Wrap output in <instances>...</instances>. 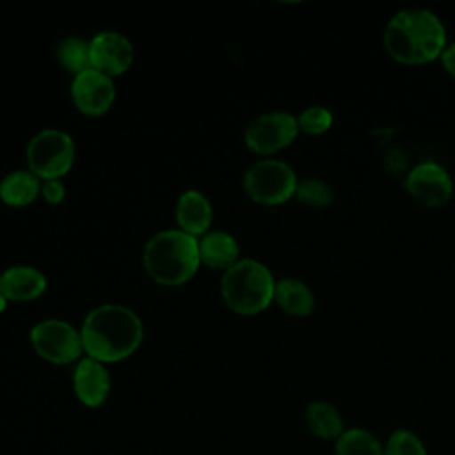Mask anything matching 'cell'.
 Segmentation results:
<instances>
[{
	"mask_svg": "<svg viewBox=\"0 0 455 455\" xmlns=\"http://www.w3.org/2000/svg\"><path fill=\"white\" fill-rule=\"evenodd\" d=\"M297 135V117L284 110H272L254 117L247 124L243 142L258 155H272L288 148Z\"/></svg>",
	"mask_w": 455,
	"mask_h": 455,
	"instance_id": "cell-8",
	"label": "cell"
},
{
	"mask_svg": "<svg viewBox=\"0 0 455 455\" xmlns=\"http://www.w3.org/2000/svg\"><path fill=\"white\" fill-rule=\"evenodd\" d=\"M238 243L224 231H212L199 240V258L212 268H229L238 261Z\"/></svg>",
	"mask_w": 455,
	"mask_h": 455,
	"instance_id": "cell-17",
	"label": "cell"
},
{
	"mask_svg": "<svg viewBox=\"0 0 455 455\" xmlns=\"http://www.w3.org/2000/svg\"><path fill=\"white\" fill-rule=\"evenodd\" d=\"M46 290V277L34 267H9L0 274V293L7 300L28 302L43 295Z\"/></svg>",
	"mask_w": 455,
	"mask_h": 455,
	"instance_id": "cell-13",
	"label": "cell"
},
{
	"mask_svg": "<svg viewBox=\"0 0 455 455\" xmlns=\"http://www.w3.org/2000/svg\"><path fill=\"white\" fill-rule=\"evenodd\" d=\"M334 455H384V446L364 428H347L336 439Z\"/></svg>",
	"mask_w": 455,
	"mask_h": 455,
	"instance_id": "cell-19",
	"label": "cell"
},
{
	"mask_svg": "<svg viewBox=\"0 0 455 455\" xmlns=\"http://www.w3.org/2000/svg\"><path fill=\"white\" fill-rule=\"evenodd\" d=\"M275 279L259 261L245 258L224 270L220 293L226 304L238 315H258L274 300Z\"/></svg>",
	"mask_w": 455,
	"mask_h": 455,
	"instance_id": "cell-4",
	"label": "cell"
},
{
	"mask_svg": "<svg viewBox=\"0 0 455 455\" xmlns=\"http://www.w3.org/2000/svg\"><path fill=\"white\" fill-rule=\"evenodd\" d=\"M332 123H334L332 112L322 105H311L297 116L299 132L307 135H322L331 130Z\"/></svg>",
	"mask_w": 455,
	"mask_h": 455,
	"instance_id": "cell-22",
	"label": "cell"
},
{
	"mask_svg": "<svg viewBox=\"0 0 455 455\" xmlns=\"http://www.w3.org/2000/svg\"><path fill=\"white\" fill-rule=\"evenodd\" d=\"M142 334L140 318L119 304L94 307L80 331L84 350L100 363H117L130 357L139 348Z\"/></svg>",
	"mask_w": 455,
	"mask_h": 455,
	"instance_id": "cell-2",
	"label": "cell"
},
{
	"mask_svg": "<svg viewBox=\"0 0 455 455\" xmlns=\"http://www.w3.org/2000/svg\"><path fill=\"white\" fill-rule=\"evenodd\" d=\"M73 391L85 407H101L110 395V375L103 363L92 357L80 359L73 371Z\"/></svg>",
	"mask_w": 455,
	"mask_h": 455,
	"instance_id": "cell-12",
	"label": "cell"
},
{
	"mask_svg": "<svg viewBox=\"0 0 455 455\" xmlns=\"http://www.w3.org/2000/svg\"><path fill=\"white\" fill-rule=\"evenodd\" d=\"M75 160L73 139L60 130L46 128L36 133L27 148V162L30 172L43 180H59Z\"/></svg>",
	"mask_w": 455,
	"mask_h": 455,
	"instance_id": "cell-6",
	"label": "cell"
},
{
	"mask_svg": "<svg viewBox=\"0 0 455 455\" xmlns=\"http://www.w3.org/2000/svg\"><path fill=\"white\" fill-rule=\"evenodd\" d=\"M293 197L309 208H325L332 203L334 192L332 187L322 178H302L297 181Z\"/></svg>",
	"mask_w": 455,
	"mask_h": 455,
	"instance_id": "cell-21",
	"label": "cell"
},
{
	"mask_svg": "<svg viewBox=\"0 0 455 455\" xmlns=\"http://www.w3.org/2000/svg\"><path fill=\"white\" fill-rule=\"evenodd\" d=\"M304 421L307 430L322 441H336L347 430L339 409L325 400H315L307 403L304 411Z\"/></svg>",
	"mask_w": 455,
	"mask_h": 455,
	"instance_id": "cell-15",
	"label": "cell"
},
{
	"mask_svg": "<svg viewBox=\"0 0 455 455\" xmlns=\"http://www.w3.org/2000/svg\"><path fill=\"white\" fill-rule=\"evenodd\" d=\"M274 300L284 313L299 318L309 316L316 304L311 288L295 277H284L275 281Z\"/></svg>",
	"mask_w": 455,
	"mask_h": 455,
	"instance_id": "cell-16",
	"label": "cell"
},
{
	"mask_svg": "<svg viewBox=\"0 0 455 455\" xmlns=\"http://www.w3.org/2000/svg\"><path fill=\"white\" fill-rule=\"evenodd\" d=\"M39 194V180L30 171H12L0 181V199L11 206L30 204Z\"/></svg>",
	"mask_w": 455,
	"mask_h": 455,
	"instance_id": "cell-18",
	"label": "cell"
},
{
	"mask_svg": "<svg viewBox=\"0 0 455 455\" xmlns=\"http://www.w3.org/2000/svg\"><path fill=\"white\" fill-rule=\"evenodd\" d=\"M297 181L295 171L286 162L265 158L245 171L242 185L254 203L275 206L293 197Z\"/></svg>",
	"mask_w": 455,
	"mask_h": 455,
	"instance_id": "cell-5",
	"label": "cell"
},
{
	"mask_svg": "<svg viewBox=\"0 0 455 455\" xmlns=\"http://www.w3.org/2000/svg\"><path fill=\"white\" fill-rule=\"evenodd\" d=\"M439 60H441L443 69H444L450 76L455 78V41H451V43H448V44L444 46V50H443Z\"/></svg>",
	"mask_w": 455,
	"mask_h": 455,
	"instance_id": "cell-25",
	"label": "cell"
},
{
	"mask_svg": "<svg viewBox=\"0 0 455 455\" xmlns=\"http://www.w3.org/2000/svg\"><path fill=\"white\" fill-rule=\"evenodd\" d=\"M30 343L39 357L53 364H69L84 350L82 336L64 320H43L30 331Z\"/></svg>",
	"mask_w": 455,
	"mask_h": 455,
	"instance_id": "cell-7",
	"label": "cell"
},
{
	"mask_svg": "<svg viewBox=\"0 0 455 455\" xmlns=\"http://www.w3.org/2000/svg\"><path fill=\"white\" fill-rule=\"evenodd\" d=\"M382 43L393 60L421 66L441 57L448 36L435 12L423 7H407L387 20Z\"/></svg>",
	"mask_w": 455,
	"mask_h": 455,
	"instance_id": "cell-1",
	"label": "cell"
},
{
	"mask_svg": "<svg viewBox=\"0 0 455 455\" xmlns=\"http://www.w3.org/2000/svg\"><path fill=\"white\" fill-rule=\"evenodd\" d=\"M384 455H428L423 441L411 430H395L386 444Z\"/></svg>",
	"mask_w": 455,
	"mask_h": 455,
	"instance_id": "cell-23",
	"label": "cell"
},
{
	"mask_svg": "<svg viewBox=\"0 0 455 455\" xmlns=\"http://www.w3.org/2000/svg\"><path fill=\"white\" fill-rule=\"evenodd\" d=\"M146 272L164 286H180L197 270L199 242L181 229H167L153 235L144 247Z\"/></svg>",
	"mask_w": 455,
	"mask_h": 455,
	"instance_id": "cell-3",
	"label": "cell"
},
{
	"mask_svg": "<svg viewBox=\"0 0 455 455\" xmlns=\"http://www.w3.org/2000/svg\"><path fill=\"white\" fill-rule=\"evenodd\" d=\"M176 220L181 231L196 236L204 233L212 222V204L199 190H187L176 204Z\"/></svg>",
	"mask_w": 455,
	"mask_h": 455,
	"instance_id": "cell-14",
	"label": "cell"
},
{
	"mask_svg": "<svg viewBox=\"0 0 455 455\" xmlns=\"http://www.w3.org/2000/svg\"><path fill=\"white\" fill-rule=\"evenodd\" d=\"M71 98L82 114L98 117L112 107L116 87L108 75L91 68L73 78Z\"/></svg>",
	"mask_w": 455,
	"mask_h": 455,
	"instance_id": "cell-10",
	"label": "cell"
},
{
	"mask_svg": "<svg viewBox=\"0 0 455 455\" xmlns=\"http://www.w3.org/2000/svg\"><path fill=\"white\" fill-rule=\"evenodd\" d=\"M41 192H43L44 201L50 203V204H59V203H62L64 197H66V188H64V185H62L59 180H48V181H44Z\"/></svg>",
	"mask_w": 455,
	"mask_h": 455,
	"instance_id": "cell-24",
	"label": "cell"
},
{
	"mask_svg": "<svg viewBox=\"0 0 455 455\" xmlns=\"http://www.w3.org/2000/svg\"><path fill=\"white\" fill-rule=\"evenodd\" d=\"M5 306H7V299L0 293V313L5 309Z\"/></svg>",
	"mask_w": 455,
	"mask_h": 455,
	"instance_id": "cell-26",
	"label": "cell"
},
{
	"mask_svg": "<svg viewBox=\"0 0 455 455\" xmlns=\"http://www.w3.org/2000/svg\"><path fill=\"white\" fill-rule=\"evenodd\" d=\"M57 60L75 76L91 69L89 43L82 37H66L57 44Z\"/></svg>",
	"mask_w": 455,
	"mask_h": 455,
	"instance_id": "cell-20",
	"label": "cell"
},
{
	"mask_svg": "<svg viewBox=\"0 0 455 455\" xmlns=\"http://www.w3.org/2000/svg\"><path fill=\"white\" fill-rule=\"evenodd\" d=\"M91 68L108 76L123 75L133 62V46L119 32H100L89 43Z\"/></svg>",
	"mask_w": 455,
	"mask_h": 455,
	"instance_id": "cell-11",
	"label": "cell"
},
{
	"mask_svg": "<svg viewBox=\"0 0 455 455\" xmlns=\"http://www.w3.org/2000/svg\"><path fill=\"white\" fill-rule=\"evenodd\" d=\"M407 194L421 206H444L455 190L450 172L434 160H423L412 165L403 180Z\"/></svg>",
	"mask_w": 455,
	"mask_h": 455,
	"instance_id": "cell-9",
	"label": "cell"
}]
</instances>
